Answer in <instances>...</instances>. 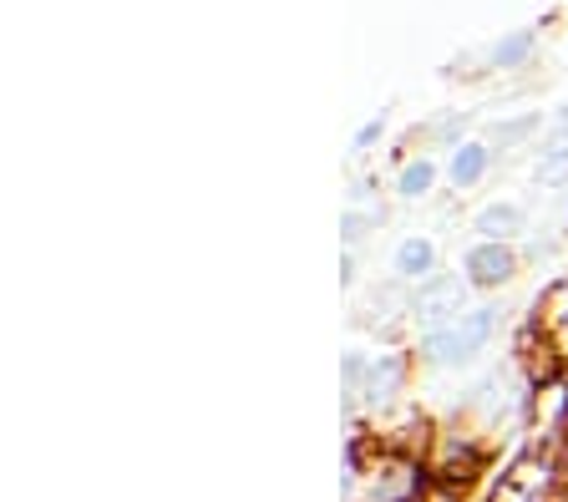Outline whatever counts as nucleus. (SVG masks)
<instances>
[{
    "mask_svg": "<svg viewBox=\"0 0 568 502\" xmlns=\"http://www.w3.org/2000/svg\"><path fill=\"white\" fill-rule=\"evenodd\" d=\"M487 335H493V310H473V315H462L457 325L432 335V340H426V356L432 360H467L487 346Z\"/></svg>",
    "mask_w": 568,
    "mask_h": 502,
    "instance_id": "nucleus-1",
    "label": "nucleus"
},
{
    "mask_svg": "<svg viewBox=\"0 0 568 502\" xmlns=\"http://www.w3.org/2000/svg\"><path fill=\"white\" fill-rule=\"evenodd\" d=\"M462 299H467V285H462V279H432V285L416 295V315L432 320V325L452 320V315L462 310Z\"/></svg>",
    "mask_w": 568,
    "mask_h": 502,
    "instance_id": "nucleus-2",
    "label": "nucleus"
},
{
    "mask_svg": "<svg viewBox=\"0 0 568 502\" xmlns=\"http://www.w3.org/2000/svg\"><path fill=\"white\" fill-rule=\"evenodd\" d=\"M467 275H473L477 285H497V279L513 275V254L503 249V244H477V249L467 254Z\"/></svg>",
    "mask_w": 568,
    "mask_h": 502,
    "instance_id": "nucleus-3",
    "label": "nucleus"
},
{
    "mask_svg": "<svg viewBox=\"0 0 568 502\" xmlns=\"http://www.w3.org/2000/svg\"><path fill=\"white\" fill-rule=\"evenodd\" d=\"M518 228H523V208L513 204H493L477 214V234H487V244H497L503 234H518Z\"/></svg>",
    "mask_w": 568,
    "mask_h": 502,
    "instance_id": "nucleus-4",
    "label": "nucleus"
},
{
    "mask_svg": "<svg viewBox=\"0 0 568 502\" xmlns=\"http://www.w3.org/2000/svg\"><path fill=\"white\" fill-rule=\"evenodd\" d=\"M426 269H432V244H426V239H406L402 249H396V275H402V279H422Z\"/></svg>",
    "mask_w": 568,
    "mask_h": 502,
    "instance_id": "nucleus-5",
    "label": "nucleus"
},
{
    "mask_svg": "<svg viewBox=\"0 0 568 502\" xmlns=\"http://www.w3.org/2000/svg\"><path fill=\"white\" fill-rule=\"evenodd\" d=\"M487 167V147L483 143H467L457 147V157H452V183H477Z\"/></svg>",
    "mask_w": 568,
    "mask_h": 502,
    "instance_id": "nucleus-6",
    "label": "nucleus"
},
{
    "mask_svg": "<svg viewBox=\"0 0 568 502\" xmlns=\"http://www.w3.org/2000/svg\"><path fill=\"white\" fill-rule=\"evenodd\" d=\"M538 183H544V188H558V183H568V143H554L544 153V163H538Z\"/></svg>",
    "mask_w": 568,
    "mask_h": 502,
    "instance_id": "nucleus-7",
    "label": "nucleus"
},
{
    "mask_svg": "<svg viewBox=\"0 0 568 502\" xmlns=\"http://www.w3.org/2000/svg\"><path fill=\"white\" fill-rule=\"evenodd\" d=\"M432 178H437V173H432V163H412L402 173V193H406V198H422V193L432 188Z\"/></svg>",
    "mask_w": 568,
    "mask_h": 502,
    "instance_id": "nucleus-8",
    "label": "nucleus"
},
{
    "mask_svg": "<svg viewBox=\"0 0 568 502\" xmlns=\"http://www.w3.org/2000/svg\"><path fill=\"white\" fill-rule=\"evenodd\" d=\"M528 51H532V31H518V37H508L503 47H497L493 61H497V66H513V61H523Z\"/></svg>",
    "mask_w": 568,
    "mask_h": 502,
    "instance_id": "nucleus-9",
    "label": "nucleus"
},
{
    "mask_svg": "<svg viewBox=\"0 0 568 502\" xmlns=\"http://www.w3.org/2000/svg\"><path fill=\"white\" fill-rule=\"evenodd\" d=\"M345 244H361V239H366V218H361V214H345Z\"/></svg>",
    "mask_w": 568,
    "mask_h": 502,
    "instance_id": "nucleus-10",
    "label": "nucleus"
},
{
    "mask_svg": "<svg viewBox=\"0 0 568 502\" xmlns=\"http://www.w3.org/2000/svg\"><path fill=\"white\" fill-rule=\"evenodd\" d=\"M528 127H532V117L528 122H508V127H497V143H513V137H523Z\"/></svg>",
    "mask_w": 568,
    "mask_h": 502,
    "instance_id": "nucleus-11",
    "label": "nucleus"
},
{
    "mask_svg": "<svg viewBox=\"0 0 568 502\" xmlns=\"http://www.w3.org/2000/svg\"><path fill=\"white\" fill-rule=\"evenodd\" d=\"M376 132H381V122H366V127L355 132V147H366V143H376Z\"/></svg>",
    "mask_w": 568,
    "mask_h": 502,
    "instance_id": "nucleus-12",
    "label": "nucleus"
}]
</instances>
